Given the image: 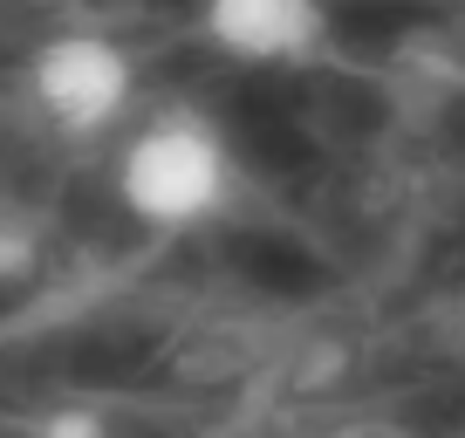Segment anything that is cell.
<instances>
[{"instance_id": "cell-1", "label": "cell", "mask_w": 465, "mask_h": 438, "mask_svg": "<svg viewBox=\"0 0 465 438\" xmlns=\"http://www.w3.org/2000/svg\"><path fill=\"white\" fill-rule=\"evenodd\" d=\"M240 192V158H232L226 131L199 110H164L124 144L116 158V199L137 226L158 234H192L205 219H219Z\"/></svg>"}, {"instance_id": "cell-2", "label": "cell", "mask_w": 465, "mask_h": 438, "mask_svg": "<svg viewBox=\"0 0 465 438\" xmlns=\"http://www.w3.org/2000/svg\"><path fill=\"white\" fill-rule=\"evenodd\" d=\"M28 96L62 137H96L131 110L137 62L124 42L96 28H62L28 55Z\"/></svg>"}, {"instance_id": "cell-3", "label": "cell", "mask_w": 465, "mask_h": 438, "mask_svg": "<svg viewBox=\"0 0 465 438\" xmlns=\"http://www.w3.org/2000/svg\"><path fill=\"white\" fill-rule=\"evenodd\" d=\"M199 28L219 55L247 69H294V62H315L329 7L322 0H199Z\"/></svg>"}, {"instance_id": "cell-4", "label": "cell", "mask_w": 465, "mask_h": 438, "mask_svg": "<svg viewBox=\"0 0 465 438\" xmlns=\"http://www.w3.org/2000/svg\"><path fill=\"white\" fill-rule=\"evenodd\" d=\"M35 438H110V424H103L96 411H48V418L35 424Z\"/></svg>"}, {"instance_id": "cell-5", "label": "cell", "mask_w": 465, "mask_h": 438, "mask_svg": "<svg viewBox=\"0 0 465 438\" xmlns=\"http://www.w3.org/2000/svg\"><path fill=\"white\" fill-rule=\"evenodd\" d=\"M28 274H35V240L0 226V281H28Z\"/></svg>"}]
</instances>
